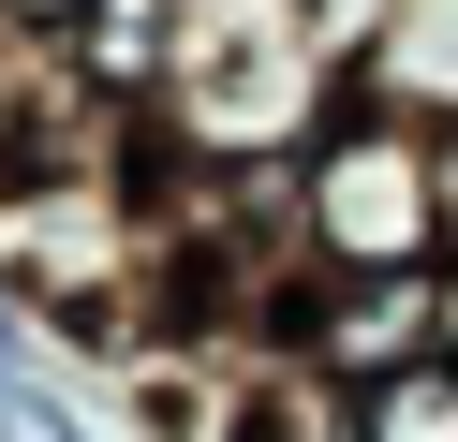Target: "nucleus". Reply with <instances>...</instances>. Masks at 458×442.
Segmentation results:
<instances>
[{
	"instance_id": "nucleus-1",
	"label": "nucleus",
	"mask_w": 458,
	"mask_h": 442,
	"mask_svg": "<svg viewBox=\"0 0 458 442\" xmlns=\"http://www.w3.org/2000/svg\"><path fill=\"white\" fill-rule=\"evenodd\" d=\"M340 104H355V59L310 29V0H178L148 147L178 177H281Z\"/></svg>"
},
{
	"instance_id": "nucleus-2",
	"label": "nucleus",
	"mask_w": 458,
	"mask_h": 442,
	"mask_svg": "<svg viewBox=\"0 0 458 442\" xmlns=\"http://www.w3.org/2000/svg\"><path fill=\"white\" fill-rule=\"evenodd\" d=\"M281 206H296V251L326 280H428L458 251V177H444V118L399 104H340L326 133L281 163Z\"/></svg>"
},
{
	"instance_id": "nucleus-3",
	"label": "nucleus",
	"mask_w": 458,
	"mask_h": 442,
	"mask_svg": "<svg viewBox=\"0 0 458 442\" xmlns=\"http://www.w3.org/2000/svg\"><path fill=\"white\" fill-rule=\"evenodd\" d=\"M355 88L399 104V118H458V0H399L355 45Z\"/></svg>"
},
{
	"instance_id": "nucleus-4",
	"label": "nucleus",
	"mask_w": 458,
	"mask_h": 442,
	"mask_svg": "<svg viewBox=\"0 0 458 442\" xmlns=\"http://www.w3.org/2000/svg\"><path fill=\"white\" fill-rule=\"evenodd\" d=\"M60 59L104 88V104H163V59H178V0H89L60 29Z\"/></svg>"
},
{
	"instance_id": "nucleus-5",
	"label": "nucleus",
	"mask_w": 458,
	"mask_h": 442,
	"mask_svg": "<svg viewBox=\"0 0 458 442\" xmlns=\"http://www.w3.org/2000/svg\"><path fill=\"white\" fill-rule=\"evenodd\" d=\"M340 442H458V354L428 339L414 369L355 383V398H340Z\"/></svg>"
},
{
	"instance_id": "nucleus-6",
	"label": "nucleus",
	"mask_w": 458,
	"mask_h": 442,
	"mask_svg": "<svg viewBox=\"0 0 458 442\" xmlns=\"http://www.w3.org/2000/svg\"><path fill=\"white\" fill-rule=\"evenodd\" d=\"M0 383H45V310H30L15 265H0Z\"/></svg>"
},
{
	"instance_id": "nucleus-7",
	"label": "nucleus",
	"mask_w": 458,
	"mask_h": 442,
	"mask_svg": "<svg viewBox=\"0 0 458 442\" xmlns=\"http://www.w3.org/2000/svg\"><path fill=\"white\" fill-rule=\"evenodd\" d=\"M0 442H89L60 383H0Z\"/></svg>"
},
{
	"instance_id": "nucleus-8",
	"label": "nucleus",
	"mask_w": 458,
	"mask_h": 442,
	"mask_svg": "<svg viewBox=\"0 0 458 442\" xmlns=\"http://www.w3.org/2000/svg\"><path fill=\"white\" fill-rule=\"evenodd\" d=\"M385 15H399V0H310V29H326L340 59H355V45H369V29H385Z\"/></svg>"
},
{
	"instance_id": "nucleus-9",
	"label": "nucleus",
	"mask_w": 458,
	"mask_h": 442,
	"mask_svg": "<svg viewBox=\"0 0 458 442\" xmlns=\"http://www.w3.org/2000/svg\"><path fill=\"white\" fill-rule=\"evenodd\" d=\"M74 15H89V0H0V29H15V45H60Z\"/></svg>"
},
{
	"instance_id": "nucleus-10",
	"label": "nucleus",
	"mask_w": 458,
	"mask_h": 442,
	"mask_svg": "<svg viewBox=\"0 0 458 442\" xmlns=\"http://www.w3.org/2000/svg\"><path fill=\"white\" fill-rule=\"evenodd\" d=\"M444 354H458V251H444Z\"/></svg>"
}]
</instances>
